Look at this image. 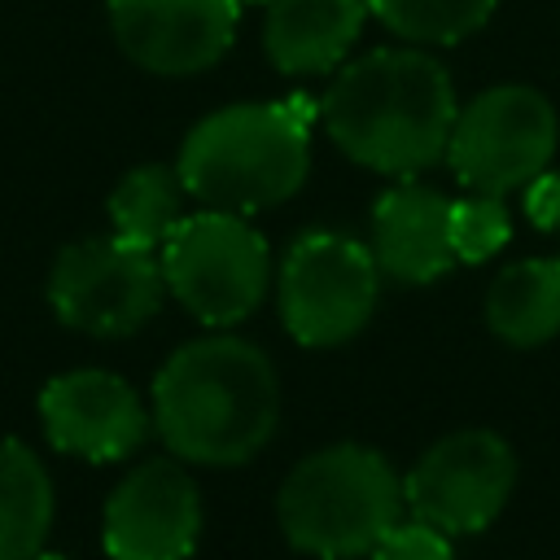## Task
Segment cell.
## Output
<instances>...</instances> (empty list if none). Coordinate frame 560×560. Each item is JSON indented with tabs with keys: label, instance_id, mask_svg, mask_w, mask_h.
Instances as JSON below:
<instances>
[{
	"label": "cell",
	"instance_id": "obj_7",
	"mask_svg": "<svg viewBox=\"0 0 560 560\" xmlns=\"http://www.w3.org/2000/svg\"><path fill=\"white\" fill-rule=\"evenodd\" d=\"M381 262L372 245L311 228L302 232L280 262V319L293 341L311 350H328L350 341L376 311Z\"/></svg>",
	"mask_w": 560,
	"mask_h": 560
},
{
	"label": "cell",
	"instance_id": "obj_12",
	"mask_svg": "<svg viewBox=\"0 0 560 560\" xmlns=\"http://www.w3.org/2000/svg\"><path fill=\"white\" fill-rule=\"evenodd\" d=\"M39 420L44 438L57 451L92 464H114L149 438L153 411L118 372L74 368L39 389Z\"/></svg>",
	"mask_w": 560,
	"mask_h": 560
},
{
	"label": "cell",
	"instance_id": "obj_6",
	"mask_svg": "<svg viewBox=\"0 0 560 560\" xmlns=\"http://www.w3.org/2000/svg\"><path fill=\"white\" fill-rule=\"evenodd\" d=\"M556 144V105L529 83H494L459 105L446 140V162L468 192L508 197L551 166Z\"/></svg>",
	"mask_w": 560,
	"mask_h": 560
},
{
	"label": "cell",
	"instance_id": "obj_15",
	"mask_svg": "<svg viewBox=\"0 0 560 560\" xmlns=\"http://www.w3.org/2000/svg\"><path fill=\"white\" fill-rule=\"evenodd\" d=\"M486 328L516 350H534L560 332V258H521L503 267L486 293Z\"/></svg>",
	"mask_w": 560,
	"mask_h": 560
},
{
	"label": "cell",
	"instance_id": "obj_5",
	"mask_svg": "<svg viewBox=\"0 0 560 560\" xmlns=\"http://www.w3.org/2000/svg\"><path fill=\"white\" fill-rule=\"evenodd\" d=\"M166 293L210 328H232L258 311L271 280V249L249 214L192 210L158 249Z\"/></svg>",
	"mask_w": 560,
	"mask_h": 560
},
{
	"label": "cell",
	"instance_id": "obj_3",
	"mask_svg": "<svg viewBox=\"0 0 560 560\" xmlns=\"http://www.w3.org/2000/svg\"><path fill=\"white\" fill-rule=\"evenodd\" d=\"M319 105L306 96L223 105L192 122L175 171L206 210L258 214L289 201L311 171V122Z\"/></svg>",
	"mask_w": 560,
	"mask_h": 560
},
{
	"label": "cell",
	"instance_id": "obj_17",
	"mask_svg": "<svg viewBox=\"0 0 560 560\" xmlns=\"http://www.w3.org/2000/svg\"><path fill=\"white\" fill-rule=\"evenodd\" d=\"M184 179L175 166H162V162H144V166H131L105 210H109V232L136 249H162V241L175 232V223L184 219Z\"/></svg>",
	"mask_w": 560,
	"mask_h": 560
},
{
	"label": "cell",
	"instance_id": "obj_8",
	"mask_svg": "<svg viewBox=\"0 0 560 560\" xmlns=\"http://www.w3.org/2000/svg\"><path fill=\"white\" fill-rule=\"evenodd\" d=\"M166 298L162 262L153 249H136L109 236L70 241L48 271L52 315L88 337H131L140 332Z\"/></svg>",
	"mask_w": 560,
	"mask_h": 560
},
{
	"label": "cell",
	"instance_id": "obj_18",
	"mask_svg": "<svg viewBox=\"0 0 560 560\" xmlns=\"http://www.w3.org/2000/svg\"><path fill=\"white\" fill-rule=\"evenodd\" d=\"M494 4L499 0H368L376 22L420 48H446L477 35L494 18Z\"/></svg>",
	"mask_w": 560,
	"mask_h": 560
},
{
	"label": "cell",
	"instance_id": "obj_21",
	"mask_svg": "<svg viewBox=\"0 0 560 560\" xmlns=\"http://www.w3.org/2000/svg\"><path fill=\"white\" fill-rule=\"evenodd\" d=\"M525 206L538 228H560V175H538L525 184Z\"/></svg>",
	"mask_w": 560,
	"mask_h": 560
},
{
	"label": "cell",
	"instance_id": "obj_23",
	"mask_svg": "<svg viewBox=\"0 0 560 560\" xmlns=\"http://www.w3.org/2000/svg\"><path fill=\"white\" fill-rule=\"evenodd\" d=\"M241 4H249V0H241ZM258 4H267V0H258Z\"/></svg>",
	"mask_w": 560,
	"mask_h": 560
},
{
	"label": "cell",
	"instance_id": "obj_13",
	"mask_svg": "<svg viewBox=\"0 0 560 560\" xmlns=\"http://www.w3.org/2000/svg\"><path fill=\"white\" fill-rule=\"evenodd\" d=\"M451 197H442L429 184H394L372 206V254L381 262V276L398 284H433L446 276L455 258L451 241Z\"/></svg>",
	"mask_w": 560,
	"mask_h": 560
},
{
	"label": "cell",
	"instance_id": "obj_22",
	"mask_svg": "<svg viewBox=\"0 0 560 560\" xmlns=\"http://www.w3.org/2000/svg\"><path fill=\"white\" fill-rule=\"evenodd\" d=\"M31 560H70V556H57V551H35Z\"/></svg>",
	"mask_w": 560,
	"mask_h": 560
},
{
	"label": "cell",
	"instance_id": "obj_14",
	"mask_svg": "<svg viewBox=\"0 0 560 560\" xmlns=\"http://www.w3.org/2000/svg\"><path fill=\"white\" fill-rule=\"evenodd\" d=\"M368 18V0H267L262 52L289 79L328 74L350 57Z\"/></svg>",
	"mask_w": 560,
	"mask_h": 560
},
{
	"label": "cell",
	"instance_id": "obj_20",
	"mask_svg": "<svg viewBox=\"0 0 560 560\" xmlns=\"http://www.w3.org/2000/svg\"><path fill=\"white\" fill-rule=\"evenodd\" d=\"M368 560H455V551H451V538L442 529H433V525L411 516V521H398L372 547Z\"/></svg>",
	"mask_w": 560,
	"mask_h": 560
},
{
	"label": "cell",
	"instance_id": "obj_16",
	"mask_svg": "<svg viewBox=\"0 0 560 560\" xmlns=\"http://www.w3.org/2000/svg\"><path fill=\"white\" fill-rule=\"evenodd\" d=\"M57 512L52 477L44 459L18 442H0V560H31L44 551L48 525Z\"/></svg>",
	"mask_w": 560,
	"mask_h": 560
},
{
	"label": "cell",
	"instance_id": "obj_2",
	"mask_svg": "<svg viewBox=\"0 0 560 560\" xmlns=\"http://www.w3.org/2000/svg\"><path fill=\"white\" fill-rule=\"evenodd\" d=\"M153 429L184 464H249L280 424V376L245 337H197L153 376Z\"/></svg>",
	"mask_w": 560,
	"mask_h": 560
},
{
	"label": "cell",
	"instance_id": "obj_11",
	"mask_svg": "<svg viewBox=\"0 0 560 560\" xmlns=\"http://www.w3.org/2000/svg\"><path fill=\"white\" fill-rule=\"evenodd\" d=\"M105 18L131 66L184 79L223 61L236 39L241 0H109Z\"/></svg>",
	"mask_w": 560,
	"mask_h": 560
},
{
	"label": "cell",
	"instance_id": "obj_19",
	"mask_svg": "<svg viewBox=\"0 0 560 560\" xmlns=\"http://www.w3.org/2000/svg\"><path fill=\"white\" fill-rule=\"evenodd\" d=\"M508 236H512V219L503 210V197L472 192L451 206V241L459 262H486L508 245Z\"/></svg>",
	"mask_w": 560,
	"mask_h": 560
},
{
	"label": "cell",
	"instance_id": "obj_9",
	"mask_svg": "<svg viewBox=\"0 0 560 560\" xmlns=\"http://www.w3.org/2000/svg\"><path fill=\"white\" fill-rule=\"evenodd\" d=\"M516 486V455L490 429H459L438 438L402 477L407 512L446 538L481 534Z\"/></svg>",
	"mask_w": 560,
	"mask_h": 560
},
{
	"label": "cell",
	"instance_id": "obj_1",
	"mask_svg": "<svg viewBox=\"0 0 560 560\" xmlns=\"http://www.w3.org/2000/svg\"><path fill=\"white\" fill-rule=\"evenodd\" d=\"M455 114V83L420 44L354 57L319 101V122L350 162L402 179L446 158Z\"/></svg>",
	"mask_w": 560,
	"mask_h": 560
},
{
	"label": "cell",
	"instance_id": "obj_4",
	"mask_svg": "<svg viewBox=\"0 0 560 560\" xmlns=\"http://www.w3.org/2000/svg\"><path fill=\"white\" fill-rule=\"evenodd\" d=\"M402 477L359 442H337L298 459L276 494V516L302 556L359 560L402 521Z\"/></svg>",
	"mask_w": 560,
	"mask_h": 560
},
{
	"label": "cell",
	"instance_id": "obj_10",
	"mask_svg": "<svg viewBox=\"0 0 560 560\" xmlns=\"http://www.w3.org/2000/svg\"><path fill=\"white\" fill-rule=\"evenodd\" d=\"M201 538V494L179 459L136 464L105 499L109 560H188Z\"/></svg>",
	"mask_w": 560,
	"mask_h": 560
}]
</instances>
